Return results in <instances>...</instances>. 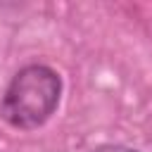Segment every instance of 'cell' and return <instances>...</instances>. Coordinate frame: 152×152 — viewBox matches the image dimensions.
<instances>
[{
  "mask_svg": "<svg viewBox=\"0 0 152 152\" xmlns=\"http://www.w3.org/2000/svg\"><path fill=\"white\" fill-rule=\"evenodd\" d=\"M62 81L45 64L24 66L2 95V119L14 128H36L50 119L59 102Z\"/></svg>",
  "mask_w": 152,
  "mask_h": 152,
  "instance_id": "cell-1",
  "label": "cell"
},
{
  "mask_svg": "<svg viewBox=\"0 0 152 152\" xmlns=\"http://www.w3.org/2000/svg\"><path fill=\"white\" fill-rule=\"evenodd\" d=\"M95 152H140V150H131V147H124V145H102Z\"/></svg>",
  "mask_w": 152,
  "mask_h": 152,
  "instance_id": "cell-2",
  "label": "cell"
}]
</instances>
